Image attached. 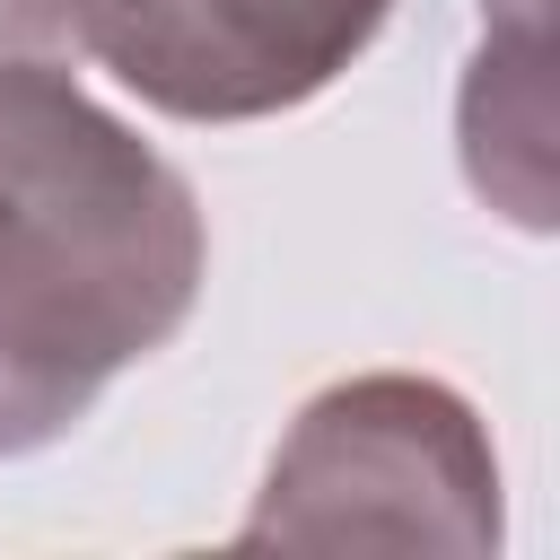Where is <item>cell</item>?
I'll use <instances>...</instances> for the list:
<instances>
[{"label":"cell","instance_id":"cell-1","mask_svg":"<svg viewBox=\"0 0 560 560\" xmlns=\"http://www.w3.org/2000/svg\"><path fill=\"white\" fill-rule=\"evenodd\" d=\"M192 184L70 61H0V455L70 438L201 298Z\"/></svg>","mask_w":560,"mask_h":560},{"label":"cell","instance_id":"cell-2","mask_svg":"<svg viewBox=\"0 0 560 560\" xmlns=\"http://www.w3.org/2000/svg\"><path fill=\"white\" fill-rule=\"evenodd\" d=\"M245 551H499V455L481 411L438 376H341L324 385L271 472L254 516L236 525Z\"/></svg>","mask_w":560,"mask_h":560},{"label":"cell","instance_id":"cell-3","mask_svg":"<svg viewBox=\"0 0 560 560\" xmlns=\"http://www.w3.org/2000/svg\"><path fill=\"white\" fill-rule=\"evenodd\" d=\"M394 0H79V44L175 122H262L324 96Z\"/></svg>","mask_w":560,"mask_h":560},{"label":"cell","instance_id":"cell-4","mask_svg":"<svg viewBox=\"0 0 560 560\" xmlns=\"http://www.w3.org/2000/svg\"><path fill=\"white\" fill-rule=\"evenodd\" d=\"M490 35L472 52L455 131L464 175L516 228H551V0H481Z\"/></svg>","mask_w":560,"mask_h":560},{"label":"cell","instance_id":"cell-5","mask_svg":"<svg viewBox=\"0 0 560 560\" xmlns=\"http://www.w3.org/2000/svg\"><path fill=\"white\" fill-rule=\"evenodd\" d=\"M79 44V0H0V61H61Z\"/></svg>","mask_w":560,"mask_h":560}]
</instances>
